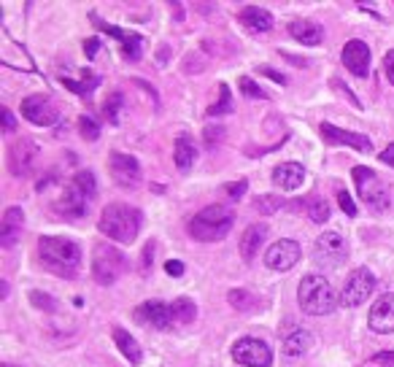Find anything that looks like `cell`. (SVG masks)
Masks as SVG:
<instances>
[{
  "label": "cell",
  "instance_id": "cell-1",
  "mask_svg": "<svg viewBox=\"0 0 394 367\" xmlns=\"http://www.w3.org/2000/svg\"><path fill=\"white\" fill-rule=\"evenodd\" d=\"M38 259L49 273L60 275V278H73L81 268V248L70 238L43 235L38 241Z\"/></svg>",
  "mask_w": 394,
  "mask_h": 367
},
{
  "label": "cell",
  "instance_id": "cell-2",
  "mask_svg": "<svg viewBox=\"0 0 394 367\" xmlns=\"http://www.w3.org/2000/svg\"><path fill=\"white\" fill-rule=\"evenodd\" d=\"M141 230V211L127 203H111L100 214V232L116 244H132Z\"/></svg>",
  "mask_w": 394,
  "mask_h": 367
},
{
  "label": "cell",
  "instance_id": "cell-3",
  "mask_svg": "<svg viewBox=\"0 0 394 367\" xmlns=\"http://www.w3.org/2000/svg\"><path fill=\"white\" fill-rule=\"evenodd\" d=\"M297 300H300L302 313H308V316H327V313H332V310L338 308V303H340V297L335 295L332 284L319 273L305 275V278L300 281Z\"/></svg>",
  "mask_w": 394,
  "mask_h": 367
},
{
  "label": "cell",
  "instance_id": "cell-4",
  "mask_svg": "<svg viewBox=\"0 0 394 367\" xmlns=\"http://www.w3.org/2000/svg\"><path fill=\"white\" fill-rule=\"evenodd\" d=\"M232 221H235V216L227 206H205L200 214L189 219V235L203 244H214V241H222L230 235Z\"/></svg>",
  "mask_w": 394,
  "mask_h": 367
},
{
  "label": "cell",
  "instance_id": "cell-5",
  "mask_svg": "<svg viewBox=\"0 0 394 367\" xmlns=\"http://www.w3.org/2000/svg\"><path fill=\"white\" fill-rule=\"evenodd\" d=\"M354 184L360 197L375 211H389L392 208V195L386 189V184L381 181V176L373 168H354Z\"/></svg>",
  "mask_w": 394,
  "mask_h": 367
},
{
  "label": "cell",
  "instance_id": "cell-6",
  "mask_svg": "<svg viewBox=\"0 0 394 367\" xmlns=\"http://www.w3.org/2000/svg\"><path fill=\"white\" fill-rule=\"evenodd\" d=\"M127 270V257L114 246H98L92 254V275L100 286H111L119 275Z\"/></svg>",
  "mask_w": 394,
  "mask_h": 367
},
{
  "label": "cell",
  "instance_id": "cell-7",
  "mask_svg": "<svg viewBox=\"0 0 394 367\" xmlns=\"http://www.w3.org/2000/svg\"><path fill=\"white\" fill-rule=\"evenodd\" d=\"M349 259V246L340 232H322L313 244V262L324 270H335Z\"/></svg>",
  "mask_w": 394,
  "mask_h": 367
},
{
  "label": "cell",
  "instance_id": "cell-8",
  "mask_svg": "<svg viewBox=\"0 0 394 367\" xmlns=\"http://www.w3.org/2000/svg\"><path fill=\"white\" fill-rule=\"evenodd\" d=\"M38 157H41V146L35 143L33 138H19V141L11 143V149H8V170H11L17 179H25V176H30L35 170Z\"/></svg>",
  "mask_w": 394,
  "mask_h": 367
},
{
  "label": "cell",
  "instance_id": "cell-9",
  "mask_svg": "<svg viewBox=\"0 0 394 367\" xmlns=\"http://www.w3.org/2000/svg\"><path fill=\"white\" fill-rule=\"evenodd\" d=\"M232 357L238 365L246 367H270L273 365V351L265 340L257 337H240L235 346H232Z\"/></svg>",
  "mask_w": 394,
  "mask_h": 367
},
{
  "label": "cell",
  "instance_id": "cell-10",
  "mask_svg": "<svg viewBox=\"0 0 394 367\" xmlns=\"http://www.w3.org/2000/svg\"><path fill=\"white\" fill-rule=\"evenodd\" d=\"M375 289V275L370 273L367 268H357L354 273L346 278V286L340 292V303L346 308H357L362 306Z\"/></svg>",
  "mask_w": 394,
  "mask_h": 367
},
{
  "label": "cell",
  "instance_id": "cell-11",
  "mask_svg": "<svg viewBox=\"0 0 394 367\" xmlns=\"http://www.w3.org/2000/svg\"><path fill=\"white\" fill-rule=\"evenodd\" d=\"M300 244L295 241H276V244L270 246L267 251H265V265L270 268V270H292L297 262H300Z\"/></svg>",
  "mask_w": 394,
  "mask_h": 367
},
{
  "label": "cell",
  "instance_id": "cell-12",
  "mask_svg": "<svg viewBox=\"0 0 394 367\" xmlns=\"http://www.w3.org/2000/svg\"><path fill=\"white\" fill-rule=\"evenodd\" d=\"M22 117L38 127H52L57 122V106L43 95H30L22 100Z\"/></svg>",
  "mask_w": 394,
  "mask_h": 367
},
{
  "label": "cell",
  "instance_id": "cell-13",
  "mask_svg": "<svg viewBox=\"0 0 394 367\" xmlns=\"http://www.w3.org/2000/svg\"><path fill=\"white\" fill-rule=\"evenodd\" d=\"M108 165H111V179L119 184L122 189H135L138 186V181H141V165H138L135 157L114 152L111 159H108Z\"/></svg>",
  "mask_w": 394,
  "mask_h": 367
},
{
  "label": "cell",
  "instance_id": "cell-14",
  "mask_svg": "<svg viewBox=\"0 0 394 367\" xmlns=\"http://www.w3.org/2000/svg\"><path fill=\"white\" fill-rule=\"evenodd\" d=\"M322 135H324V143L329 146H351L357 152H373V143L367 135H360V132H351V130H340L335 124L322 122Z\"/></svg>",
  "mask_w": 394,
  "mask_h": 367
},
{
  "label": "cell",
  "instance_id": "cell-15",
  "mask_svg": "<svg viewBox=\"0 0 394 367\" xmlns=\"http://www.w3.org/2000/svg\"><path fill=\"white\" fill-rule=\"evenodd\" d=\"M135 319L146 327H154V330H170L176 321H173V310L170 306H165L163 300H149L143 306L135 308Z\"/></svg>",
  "mask_w": 394,
  "mask_h": 367
},
{
  "label": "cell",
  "instance_id": "cell-16",
  "mask_svg": "<svg viewBox=\"0 0 394 367\" xmlns=\"http://www.w3.org/2000/svg\"><path fill=\"white\" fill-rule=\"evenodd\" d=\"M90 200L92 197H87L76 184L70 181L65 186V192H63V197L54 203V208H57V214L65 216V219H81V216L90 214Z\"/></svg>",
  "mask_w": 394,
  "mask_h": 367
},
{
  "label": "cell",
  "instance_id": "cell-17",
  "mask_svg": "<svg viewBox=\"0 0 394 367\" xmlns=\"http://www.w3.org/2000/svg\"><path fill=\"white\" fill-rule=\"evenodd\" d=\"M367 321H370V330H373V333H381V335L394 333V292L378 297V300L373 303Z\"/></svg>",
  "mask_w": 394,
  "mask_h": 367
},
{
  "label": "cell",
  "instance_id": "cell-18",
  "mask_svg": "<svg viewBox=\"0 0 394 367\" xmlns=\"http://www.w3.org/2000/svg\"><path fill=\"white\" fill-rule=\"evenodd\" d=\"M343 65H346L354 76L364 79V76L370 73V49H367V43H364V41H349V43L343 46Z\"/></svg>",
  "mask_w": 394,
  "mask_h": 367
},
{
  "label": "cell",
  "instance_id": "cell-19",
  "mask_svg": "<svg viewBox=\"0 0 394 367\" xmlns=\"http://www.w3.org/2000/svg\"><path fill=\"white\" fill-rule=\"evenodd\" d=\"M22 227H25V211L19 206H11L6 208L3 214V221H0V246L11 248V246L19 241L22 235Z\"/></svg>",
  "mask_w": 394,
  "mask_h": 367
},
{
  "label": "cell",
  "instance_id": "cell-20",
  "mask_svg": "<svg viewBox=\"0 0 394 367\" xmlns=\"http://www.w3.org/2000/svg\"><path fill=\"white\" fill-rule=\"evenodd\" d=\"M92 22L98 25L100 30L111 32V35H114V38L122 43V49H125V57H127V60H141V35H138V32L119 30V28H114V25L100 22L98 17H92Z\"/></svg>",
  "mask_w": 394,
  "mask_h": 367
},
{
  "label": "cell",
  "instance_id": "cell-21",
  "mask_svg": "<svg viewBox=\"0 0 394 367\" xmlns=\"http://www.w3.org/2000/svg\"><path fill=\"white\" fill-rule=\"evenodd\" d=\"M289 35L300 43H305V46H319L324 41V28L311 22V19H295L289 25Z\"/></svg>",
  "mask_w": 394,
  "mask_h": 367
},
{
  "label": "cell",
  "instance_id": "cell-22",
  "mask_svg": "<svg viewBox=\"0 0 394 367\" xmlns=\"http://www.w3.org/2000/svg\"><path fill=\"white\" fill-rule=\"evenodd\" d=\"M302 179H305V168L300 162H284V165H278L273 170V184L287 189V192H295L297 186L302 184Z\"/></svg>",
  "mask_w": 394,
  "mask_h": 367
},
{
  "label": "cell",
  "instance_id": "cell-23",
  "mask_svg": "<svg viewBox=\"0 0 394 367\" xmlns=\"http://www.w3.org/2000/svg\"><path fill=\"white\" fill-rule=\"evenodd\" d=\"M265 238H267V227H265V224H251V227L243 232V238H240V254H243L246 262H251V259L257 257V251L262 248Z\"/></svg>",
  "mask_w": 394,
  "mask_h": 367
},
{
  "label": "cell",
  "instance_id": "cell-24",
  "mask_svg": "<svg viewBox=\"0 0 394 367\" xmlns=\"http://www.w3.org/2000/svg\"><path fill=\"white\" fill-rule=\"evenodd\" d=\"M240 22H243L251 32H267L273 28L270 11H265L260 6H246V8L240 11Z\"/></svg>",
  "mask_w": 394,
  "mask_h": 367
},
{
  "label": "cell",
  "instance_id": "cell-25",
  "mask_svg": "<svg viewBox=\"0 0 394 367\" xmlns=\"http://www.w3.org/2000/svg\"><path fill=\"white\" fill-rule=\"evenodd\" d=\"M311 343H313V337H311L308 330H295V333H289V335L284 337L281 351H284V357L295 359V357H302L311 348Z\"/></svg>",
  "mask_w": 394,
  "mask_h": 367
},
{
  "label": "cell",
  "instance_id": "cell-26",
  "mask_svg": "<svg viewBox=\"0 0 394 367\" xmlns=\"http://www.w3.org/2000/svg\"><path fill=\"white\" fill-rule=\"evenodd\" d=\"M173 157H176V165H178V170L181 173H187L192 165H195L197 159V152H195V143L187 138V135H181L178 141H176V149H173Z\"/></svg>",
  "mask_w": 394,
  "mask_h": 367
},
{
  "label": "cell",
  "instance_id": "cell-27",
  "mask_svg": "<svg viewBox=\"0 0 394 367\" xmlns=\"http://www.w3.org/2000/svg\"><path fill=\"white\" fill-rule=\"evenodd\" d=\"M114 340H116V346H119V351L125 354V359L130 362V365H141V359H143V351H141V346L132 340L125 330H114Z\"/></svg>",
  "mask_w": 394,
  "mask_h": 367
},
{
  "label": "cell",
  "instance_id": "cell-28",
  "mask_svg": "<svg viewBox=\"0 0 394 367\" xmlns=\"http://www.w3.org/2000/svg\"><path fill=\"white\" fill-rule=\"evenodd\" d=\"M60 81L65 84L68 90L79 92V95H84V92H92L100 84V79L95 76V73H90V70H81V79H79V81H76V79H70V76H63Z\"/></svg>",
  "mask_w": 394,
  "mask_h": 367
},
{
  "label": "cell",
  "instance_id": "cell-29",
  "mask_svg": "<svg viewBox=\"0 0 394 367\" xmlns=\"http://www.w3.org/2000/svg\"><path fill=\"white\" fill-rule=\"evenodd\" d=\"M170 310H173V321H178V324H189V321L197 316V308L189 297H178V300H173Z\"/></svg>",
  "mask_w": 394,
  "mask_h": 367
},
{
  "label": "cell",
  "instance_id": "cell-30",
  "mask_svg": "<svg viewBox=\"0 0 394 367\" xmlns=\"http://www.w3.org/2000/svg\"><path fill=\"white\" fill-rule=\"evenodd\" d=\"M73 184L87 195V197H95L98 195V181H95V173L92 170H79L73 176Z\"/></svg>",
  "mask_w": 394,
  "mask_h": 367
},
{
  "label": "cell",
  "instance_id": "cell-31",
  "mask_svg": "<svg viewBox=\"0 0 394 367\" xmlns=\"http://www.w3.org/2000/svg\"><path fill=\"white\" fill-rule=\"evenodd\" d=\"M227 297H230V306L238 308V310H251L257 306V297L251 292H246V289H232Z\"/></svg>",
  "mask_w": 394,
  "mask_h": 367
},
{
  "label": "cell",
  "instance_id": "cell-32",
  "mask_svg": "<svg viewBox=\"0 0 394 367\" xmlns=\"http://www.w3.org/2000/svg\"><path fill=\"white\" fill-rule=\"evenodd\" d=\"M254 208L260 211V214H276L278 208H281V197L278 195H260V197H254Z\"/></svg>",
  "mask_w": 394,
  "mask_h": 367
},
{
  "label": "cell",
  "instance_id": "cell-33",
  "mask_svg": "<svg viewBox=\"0 0 394 367\" xmlns=\"http://www.w3.org/2000/svg\"><path fill=\"white\" fill-rule=\"evenodd\" d=\"M311 208H308V216L316 221V224H324L329 219V206L327 200H322V197H311V203H308Z\"/></svg>",
  "mask_w": 394,
  "mask_h": 367
},
{
  "label": "cell",
  "instance_id": "cell-34",
  "mask_svg": "<svg viewBox=\"0 0 394 367\" xmlns=\"http://www.w3.org/2000/svg\"><path fill=\"white\" fill-rule=\"evenodd\" d=\"M119 108H122V92H114L108 97V103L103 106V114L111 124H119Z\"/></svg>",
  "mask_w": 394,
  "mask_h": 367
},
{
  "label": "cell",
  "instance_id": "cell-35",
  "mask_svg": "<svg viewBox=\"0 0 394 367\" xmlns=\"http://www.w3.org/2000/svg\"><path fill=\"white\" fill-rule=\"evenodd\" d=\"M79 132H81V138H87V141H98L100 138V127L98 122L92 119V117H79Z\"/></svg>",
  "mask_w": 394,
  "mask_h": 367
},
{
  "label": "cell",
  "instance_id": "cell-36",
  "mask_svg": "<svg viewBox=\"0 0 394 367\" xmlns=\"http://www.w3.org/2000/svg\"><path fill=\"white\" fill-rule=\"evenodd\" d=\"M219 92H222V100H219V106H211V108H208V117H222V114H230L232 111V97H230L227 84H222Z\"/></svg>",
  "mask_w": 394,
  "mask_h": 367
},
{
  "label": "cell",
  "instance_id": "cell-37",
  "mask_svg": "<svg viewBox=\"0 0 394 367\" xmlns=\"http://www.w3.org/2000/svg\"><path fill=\"white\" fill-rule=\"evenodd\" d=\"M240 92L249 100H265V92L260 90V84H254V79H249V76H240Z\"/></svg>",
  "mask_w": 394,
  "mask_h": 367
},
{
  "label": "cell",
  "instance_id": "cell-38",
  "mask_svg": "<svg viewBox=\"0 0 394 367\" xmlns=\"http://www.w3.org/2000/svg\"><path fill=\"white\" fill-rule=\"evenodd\" d=\"M30 303H33L35 308H43V310H54V308H57V303H54L46 292H38V289L30 292Z\"/></svg>",
  "mask_w": 394,
  "mask_h": 367
},
{
  "label": "cell",
  "instance_id": "cell-39",
  "mask_svg": "<svg viewBox=\"0 0 394 367\" xmlns=\"http://www.w3.org/2000/svg\"><path fill=\"white\" fill-rule=\"evenodd\" d=\"M152 265H154V244L149 241V244L143 246V254H141V273L149 275Z\"/></svg>",
  "mask_w": 394,
  "mask_h": 367
},
{
  "label": "cell",
  "instance_id": "cell-40",
  "mask_svg": "<svg viewBox=\"0 0 394 367\" xmlns=\"http://www.w3.org/2000/svg\"><path fill=\"white\" fill-rule=\"evenodd\" d=\"M338 203H340V208H343V214L357 216V206H354V200H351V195H349L346 189H338Z\"/></svg>",
  "mask_w": 394,
  "mask_h": 367
},
{
  "label": "cell",
  "instance_id": "cell-41",
  "mask_svg": "<svg viewBox=\"0 0 394 367\" xmlns=\"http://www.w3.org/2000/svg\"><path fill=\"white\" fill-rule=\"evenodd\" d=\"M222 138H225V127H219V124H208L205 127V143L208 146H216Z\"/></svg>",
  "mask_w": 394,
  "mask_h": 367
},
{
  "label": "cell",
  "instance_id": "cell-42",
  "mask_svg": "<svg viewBox=\"0 0 394 367\" xmlns=\"http://www.w3.org/2000/svg\"><path fill=\"white\" fill-rule=\"evenodd\" d=\"M246 186H249V181H246V179H240V181L227 184V186H225V192H227L230 197H243V195H246Z\"/></svg>",
  "mask_w": 394,
  "mask_h": 367
},
{
  "label": "cell",
  "instance_id": "cell-43",
  "mask_svg": "<svg viewBox=\"0 0 394 367\" xmlns=\"http://www.w3.org/2000/svg\"><path fill=\"white\" fill-rule=\"evenodd\" d=\"M165 273L173 275V278H181V275H184V262H178V259L165 262Z\"/></svg>",
  "mask_w": 394,
  "mask_h": 367
},
{
  "label": "cell",
  "instance_id": "cell-44",
  "mask_svg": "<svg viewBox=\"0 0 394 367\" xmlns=\"http://www.w3.org/2000/svg\"><path fill=\"white\" fill-rule=\"evenodd\" d=\"M260 73L270 76V79H273V81H278V84H287V76H284V73H278V70H273L270 65H262V68H260Z\"/></svg>",
  "mask_w": 394,
  "mask_h": 367
},
{
  "label": "cell",
  "instance_id": "cell-45",
  "mask_svg": "<svg viewBox=\"0 0 394 367\" xmlns=\"http://www.w3.org/2000/svg\"><path fill=\"white\" fill-rule=\"evenodd\" d=\"M384 68H386V79H389V84H394V49H389V52H386Z\"/></svg>",
  "mask_w": 394,
  "mask_h": 367
},
{
  "label": "cell",
  "instance_id": "cell-46",
  "mask_svg": "<svg viewBox=\"0 0 394 367\" xmlns=\"http://www.w3.org/2000/svg\"><path fill=\"white\" fill-rule=\"evenodd\" d=\"M3 130H6V132H14V130H17V119H14V114H11L8 108H3Z\"/></svg>",
  "mask_w": 394,
  "mask_h": 367
},
{
  "label": "cell",
  "instance_id": "cell-47",
  "mask_svg": "<svg viewBox=\"0 0 394 367\" xmlns=\"http://www.w3.org/2000/svg\"><path fill=\"white\" fill-rule=\"evenodd\" d=\"M373 362H381L384 367L394 365V351H378V354L373 357Z\"/></svg>",
  "mask_w": 394,
  "mask_h": 367
},
{
  "label": "cell",
  "instance_id": "cell-48",
  "mask_svg": "<svg viewBox=\"0 0 394 367\" xmlns=\"http://www.w3.org/2000/svg\"><path fill=\"white\" fill-rule=\"evenodd\" d=\"M378 159H381L384 165H392V168H394V143H389L384 152L378 154Z\"/></svg>",
  "mask_w": 394,
  "mask_h": 367
},
{
  "label": "cell",
  "instance_id": "cell-49",
  "mask_svg": "<svg viewBox=\"0 0 394 367\" xmlns=\"http://www.w3.org/2000/svg\"><path fill=\"white\" fill-rule=\"evenodd\" d=\"M100 49V41L98 38H90V41H84V52H87V57H95Z\"/></svg>",
  "mask_w": 394,
  "mask_h": 367
},
{
  "label": "cell",
  "instance_id": "cell-50",
  "mask_svg": "<svg viewBox=\"0 0 394 367\" xmlns=\"http://www.w3.org/2000/svg\"><path fill=\"white\" fill-rule=\"evenodd\" d=\"M0 297H8V284H6V281L0 284Z\"/></svg>",
  "mask_w": 394,
  "mask_h": 367
},
{
  "label": "cell",
  "instance_id": "cell-51",
  "mask_svg": "<svg viewBox=\"0 0 394 367\" xmlns=\"http://www.w3.org/2000/svg\"><path fill=\"white\" fill-rule=\"evenodd\" d=\"M3 367H17V365H8V362H6V365H3Z\"/></svg>",
  "mask_w": 394,
  "mask_h": 367
}]
</instances>
